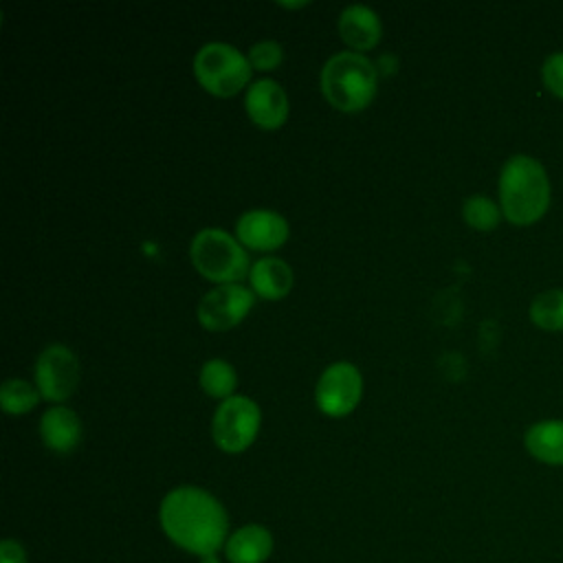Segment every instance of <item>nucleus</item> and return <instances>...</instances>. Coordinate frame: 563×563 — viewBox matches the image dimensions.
Instances as JSON below:
<instances>
[{"instance_id":"14","label":"nucleus","mask_w":563,"mask_h":563,"mask_svg":"<svg viewBox=\"0 0 563 563\" xmlns=\"http://www.w3.org/2000/svg\"><path fill=\"white\" fill-rule=\"evenodd\" d=\"M251 290L266 301L284 299L292 288V268L282 257H262L253 262L249 273Z\"/></svg>"},{"instance_id":"16","label":"nucleus","mask_w":563,"mask_h":563,"mask_svg":"<svg viewBox=\"0 0 563 563\" xmlns=\"http://www.w3.org/2000/svg\"><path fill=\"white\" fill-rule=\"evenodd\" d=\"M526 451L543 464L563 466V420H539L523 433Z\"/></svg>"},{"instance_id":"3","label":"nucleus","mask_w":563,"mask_h":563,"mask_svg":"<svg viewBox=\"0 0 563 563\" xmlns=\"http://www.w3.org/2000/svg\"><path fill=\"white\" fill-rule=\"evenodd\" d=\"M321 92L341 112H358L372 103L378 88V68L363 53H334L321 68Z\"/></svg>"},{"instance_id":"6","label":"nucleus","mask_w":563,"mask_h":563,"mask_svg":"<svg viewBox=\"0 0 563 563\" xmlns=\"http://www.w3.org/2000/svg\"><path fill=\"white\" fill-rule=\"evenodd\" d=\"M262 424V409L249 396L233 394L222 400L211 418V438L216 446L224 453H242L246 451Z\"/></svg>"},{"instance_id":"10","label":"nucleus","mask_w":563,"mask_h":563,"mask_svg":"<svg viewBox=\"0 0 563 563\" xmlns=\"http://www.w3.org/2000/svg\"><path fill=\"white\" fill-rule=\"evenodd\" d=\"M288 222L273 209H249L235 222V238L244 249L273 253L286 244Z\"/></svg>"},{"instance_id":"15","label":"nucleus","mask_w":563,"mask_h":563,"mask_svg":"<svg viewBox=\"0 0 563 563\" xmlns=\"http://www.w3.org/2000/svg\"><path fill=\"white\" fill-rule=\"evenodd\" d=\"M229 563H264L273 554V534L260 523L238 528L224 543Z\"/></svg>"},{"instance_id":"19","label":"nucleus","mask_w":563,"mask_h":563,"mask_svg":"<svg viewBox=\"0 0 563 563\" xmlns=\"http://www.w3.org/2000/svg\"><path fill=\"white\" fill-rule=\"evenodd\" d=\"M40 391L33 383L22 380V378H9L0 385V407L4 413L11 416H22L35 409L40 402Z\"/></svg>"},{"instance_id":"25","label":"nucleus","mask_w":563,"mask_h":563,"mask_svg":"<svg viewBox=\"0 0 563 563\" xmlns=\"http://www.w3.org/2000/svg\"><path fill=\"white\" fill-rule=\"evenodd\" d=\"M282 9H301L308 7V2H277Z\"/></svg>"},{"instance_id":"17","label":"nucleus","mask_w":563,"mask_h":563,"mask_svg":"<svg viewBox=\"0 0 563 563\" xmlns=\"http://www.w3.org/2000/svg\"><path fill=\"white\" fill-rule=\"evenodd\" d=\"M200 387L207 396L227 400L238 387L235 367L224 358H209L200 367Z\"/></svg>"},{"instance_id":"18","label":"nucleus","mask_w":563,"mask_h":563,"mask_svg":"<svg viewBox=\"0 0 563 563\" xmlns=\"http://www.w3.org/2000/svg\"><path fill=\"white\" fill-rule=\"evenodd\" d=\"M530 321L548 332L563 330V290L552 288L539 292L530 303Z\"/></svg>"},{"instance_id":"24","label":"nucleus","mask_w":563,"mask_h":563,"mask_svg":"<svg viewBox=\"0 0 563 563\" xmlns=\"http://www.w3.org/2000/svg\"><path fill=\"white\" fill-rule=\"evenodd\" d=\"M396 66H398V59H396L394 55L380 57V62L376 64V68H378L380 73H394V70H396Z\"/></svg>"},{"instance_id":"21","label":"nucleus","mask_w":563,"mask_h":563,"mask_svg":"<svg viewBox=\"0 0 563 563\" xmlns=\"http://www.w3.org/2000/svg\"><path fill=\"white\" fill-rule=\"evenodd\" d=\"M246 57L253 70L266 73V70H275L284 62V48L275 40H260L249 48Z\"/></svg>"},{"instance_id":"7","label":"nucleus","mask_w":563,"mask_h":563,"mask_svg":"<svg viewBox=\"0 0 563 563\" xmlns=\"http://www.w3.org/2000/svg\"><path fill=\"white\" fill-rule=\"evenodd\" d=\"M33 378L40 396L53 405L70 398L79 383L77 354L62 343L46 345L33 365Z\"/></svg>"},{"instance_id":"23","label":"nucleus","mask_w":563,"mask_h":563,"mask_svg":"<svg viewBox=\"0 0 563 563\" xmlns=\"http://www.w3.org/2000/svg\"><path fill=\"white\" fill-rule=\"evenodd\" d=\"M0 563H26V550L15 539L0 543Z\"/></svg>"},{"instance_id":"11","label":"nucleus","mask_w":563,"mask_h":563,"mask_svg":"<svg viewBox=\"0 0 563 563\" xmlns=\"http://www.w3.org/2000/svg\"><path fill=\"white\" fill-rule=\"evenodd\" d=\"M244 110L260 130H277L288 119V95L275 79H257L246 88Z\"/></svg>"},{"instance_id":"22","label":"nucleus","mask_w":563,"mask_h":563,"mask_svg":"<svg viewBox=\"0 0 563 563\" xmlns=\"http://www.w3.org/2000/svg\"><path fill=\"white\" fill-rule=\"evenodd\" d=\"M541 79L554 97L563 99V51L545 57L541 66Z\"/></svg>"},{"instance_id":"12","label":"nucleus","mask_w":563,"mask_h":563,"mask_svg":"<svg viewBox=\"0 0 563 563\" xmlns=\"http://www.w3.org/2000/svg\"><path fill=\"white\" fill-rule=\"evenodd\" d=\"M339 35L354 53L372 51L383 35V22L367 4H347L339 15Z\"/></svg>"},{"instance_id":"4","label":"nucleus","mask_w":563,"mask_h":563,"mask_svg":"<svg viewBox=\"0 0 563 563\" xmlns=\"http://www.w3.org/2000/svg\"><path fill=\"white\" fill-rule=\"evenodd\" d=\"M189 260L194 268L209 282L240 284L251 273L246 249L238 238L229 235L220 227L200 229L189 244Z\"/></svg>"},{"instance_id":"26","label":"nucleus","mask_w":563,"mask_h":563,"mask_svg":"<svg viewBox=\"0 0 563 563\" xmlns=\"http://www.w3.org/2000/svg\"><path fill=\"white\" fill-rule=\"evenodd\" d=\"M200 563H220V559L216 554H207V556H200Z\"/></svg>"},{"instance_id":"5","label":"nucleus","mask_w":563,"mask_h":563,"mask_svg":"<svg viewBox=\"0 0 563 563\" xmlns=\"http://www.w3.org/2000/svg\"><path fill=\"white\" fill-rule=\"evenodd\" d=\"M249 57L227 42H207L194 57L196 81L213 97H233L251 79Z\"/></svg>"},{"instance_id":"9","label":"nucleus","mask_w":563,"mask_h":563,"mask_svg":"<svg viewBox=\"0 0 563 563\" xmlns=\"http://www.w3.org/2000/svg\"><path fill=\"white\" fill-rule=\"evenodd\" d=\"M255 303V292L242 284H218L207 290L198 306V323L209 332H224L244 321Z\"/></svg>"},{"instance_id":"20","label":"nucleus","mask_w":563,"mask_h":563,"mask_svg":"<svg viewBox=\"0 0 563 563\" xmlns=\"http://www.w3.org/2000/svg\"><path fill=\"white\" fill-rule=\"evenodd\" d=\"M501 216V207L482 194L468 196L462 205V218L475 231H493L499 224Z\"/></svg>"},{"instance_id":"1","label":"nucleus","mask_w":563,"mask_h":563,"mask_svg":"<svg viewBox=\"0 0 563 563\" xmlns=\"http://www.w3.org/2000/svg\"><path fill=\"white\" fill-rule=\"evenodd\" d=\"M158 521L172 543L196 556L216 554L227 543L229 515L209 490L198 486L172 488L161 501Z\"/></svg>"},{"instance_id":"2","label":"nucleus","mask_w":563,"mask_h":563,"mask_svg":"<svg viewBox=\"0 0 563 563\" xmlns=\"http://www.w3.org/2000/svg\"><path fill=\"white\" fill-rule=\"evenodd\" d=\"M499 207L508 222L528 227L550 207V180L543 165L528 156H510L499 172Z\"/></svg>"},{"instance_id":"8","label":"nucleus","mask_w":563,"mask_h":563,"mask_svg":"<svg viewBox=\"0 0 563 563\" xmlns=\"http://www.w3.org/2000/svg\"><path fill=\"white\" fill-rule=\"evenodd\" d=\"M363 396V376L358 367L350 361L330 363L317 385H314V405L323 416L343 418L356 409Z\"/></svg>"},{"instance_id":"13","label":"nucleus","mask_w":563,"mask_h":563,"mask_svg":"<svg viewBox=\"0 0 563 563\" xmlns=\"http://www.w3.org/2000/svg\"><path fill=\"white\" fill-rule=\"evenodd\" d=\"M81 420L66 405L48 407L40 418V435L46 449L53 453H70L81 442Z\"/></svg>"}]
</instances>
